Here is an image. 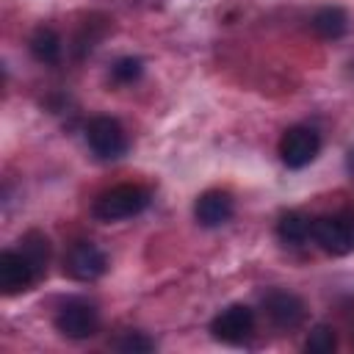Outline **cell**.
I'll return each instance as SVG.
<instances>
[{"instance_id":"9","label":"cell","mask_w":354,"mask_h":354,"mask_svg":"<svg viewBox=\"0 0 354 354\" xmlns=\"http://www.w3.org/2000/svg\"><path fill=\"white\" fill-rule=\"evenodd\" d=\"M263 310L277 329H296L307 318V304L290 290H271L263 299Z\"/></svg>"},{"instance_id":"1","label":"cell","mask_w":354,"mask_h":354,"mask_svg":"<svg viewBox=\"0 0 354 354\" xmlns=\"http://www.w3.org/2000/svg\"><path fill=\"white\" fill-rule=\"evenodd\" d=\"M147 205H149V191L144 185L122 183V185H113V188L102 191L94 199L91 213L100 221H122V218L138 216L141 210H147Z\"/></svg>"},{"instance_id":"15","label":"cell","mask_w":354,"mask_h":354,"mask_svg":"<svg viewBox=\"0 0 354 354\" xmlns=\"http://www.w3.org/2000/svg\"><path fill=\"white\" fill-rule=\"evenodd\" d=\"M304 348H307L310 354H332V351L337 348V335H335V329L326 326V324L313 326L310 335H307V340H304Z\"/></svg>"},{"instance_id":"5","label":"cell","mask_w":354,"mask_h":354,"mask_svg":"<svg viewBox=\"0 0 354 354\" xmlns=\"http://www.w3.org/2000/svg\"><path fill=\"white\" fill-rule=\"evenodd\" d=\"M210 332L227 346H241L254 332V310L246 304H230L210 321Z\"/></svg>"},{"instance_id":"13","label":"cell","mask_w":354,"mask_h":354,"mask_svg":"<svg viewBox=\"0 0 354 354\" xmlns=\"http://www.w3.org/2000/svg\"><path fill=\"white\" fill-rule=\"evenodd\" d=\"M28 47H30V53H33V58L39 64H55L61 58V36L47 25H39L30 33Z\"/></svg>"},{"instance_id":"11","label":"cell","mask_w":354,"mask_h":354,"mask_svg":"<svg viewBox=\"0 0 354 354\" xmlns=\"http://www.w3.org/2000/svg\"><path fill=\"white\" fill-rule=\"evenodd\" d=\"M310 25H313L315 36H321L326 41H335L348 30V14L340 6H324V8H318L313 14Z\"/></svg>"},{"instance_id":"18","label":"cell","mask_w":354,"mask_h":354,"mask_svg":"<svg viewBox=\"0 0 354 354\" xmlns=\"http://www.w3.org/2000/svg\"><path fill=\"white\" fill-rule=\"evenodd\" d=\"M346 166H348V171L354 174V147L348 149V158H346Z\"/></svg>"},{"instance_id":"4","label":"cell","mask_w":354,"mask_h":354,"mask_svg":"<svg viewBox=\"0 0 354 354\" xmlns=\"http://www.w3.org/2000/svg\"><path fill=\"white\" fill-rule=\"evenodd\" d=\"M55 329L72 340H86L100 329V313L86 299H69L55 313Z\"/></svg>"},{"instance_id":"7","label":"cell","mask_w":354,"mask_h":354,"mask_svg":"<svg viewBox=\"0 0 354 354\" xmlns=\"http://www.w3.org/2000/svg\"><path fill=\"white\" fill-rule=\"evenodd\" d=\"M39 277H41V271L30 263V257L22 249L19 252L6 249L0 254V290L6 296H17V293L28 290Z\"/></svg>"},{"instance_id":"12","label":"cell","mask_w":354,"mask_h":354,"mask_svg":"<svg viewBox=\"0 0 354 354\" xmlns=\"http://www.w3.org/2000/svg\"><path fill=\"white\" fill-rule=\"evenodd\" d=\"M277 235L290 246H301L304 241L313 238V218L299 210H288L277 221Z\"/></svg>"},{"instance_id":"17","label":"cell","mask_w":354,"mask_h":354,"mask_svg":"<svg viewBox=\"0 0 354 354\" xmlns=\"http://www.w3.org/2000/svg\"><path fill=\"white\" fill-rule=\"evenodd\" d=\"M113 348L122 351V354H149V351L155 348V343H152L144 332H124V335L113 343Z\"/></svg>"},{"instance_id":"8","label":"cell","mask_w":354,"mask_h":354,"mask_svg":"<svg viewBox=\"0 0 354 354\" xmlns=\"http://www.w3.org/2000/svg\"><path fill=\"white\" fill-rule=\"evenodd\" d=\"M313 241L324 252L343 257L354 252V227L343 216H321V218H313Z\"/></svg>"},{"instance_id":"10","label":"cell","mask_w":354,"mask_h":354,"mask_svg":"<svg viewBox=\"0 0 354 354\" xmlns=\"http://www.w3.org/2000/svg\"><path fill=\"white\" fill-rule=\"evenodd\" d=\"M232 213H235V202L221 188H210V191L199 194V199L194 205V216L202 227H221L232 218Z\"/></svg>"},{"instance_id":"3","label":"cell","mask_w":354,"mask_h":354,"mask_svg":"<svg viewBox=\"0 0 354 354\" xmlns=\"http://www.w3.org/2000/svg\"><path fill=\"white\" fill-rule=\"evenodd\" d=\"M321 152V136L307 124H293L279 138V158L288 169H304Z\"/></svg>"},{"instance_id":"6","label":"cell","mask_w":354,"mask_h":354,"mask_svg":"<svg viewBox=\"0 0 354 354\" xmlns=\"http://www.w3.org/2000/svg\"><path fill=\"white\" fill-rule=\"evenodd\" d=\"M64 271L72 277V279H80V282H91V279H100L105 271H108V257L105 252L91 243V241H77L69 246L66 257H64Z\"/></svg>"},{"instance_id":"16","label":"cell","mask_w":354,"mask_h":354,"mask_svg":"<svg viewBox=\"0 0 354 354\" xmlns=\"http://www.w3.org/2000/svg\"><path fill=\"white\" fill-rule=\"evenodd\" d=\"M111 75H113L116 83H133V80H138L144 75V61L136 58V55H124V58H119L113 64Z\"/></svg>"},{"instance_id":"2","label":"cell","mask_w":354,"mask_h":354,"mask_svg":"<svg viewBox=\"0 0 354 354\" xmlns=\"http://www.w3.org/2000/svg\"><path fill=\"white\" fill-rule=\"evenodd\" d=\"M86 141L88 149L100 158V160H116L127 152V136L122 130V124L113 116H94L86 124Z\"/></svg>"},{"instance_id":"14","label":"cell","mask_w":354,"mask_h":354,"mask_svg":"<svg viewBox=\"0 0 354 354\" xmlns=\"http://www.w3.org/2000/svg\"><path fill=\"white\" fill-rule=\"evenodd\" d=\"M19 243H22V252L30 257V263L44 274L47 260H50V241H47V235L39 232V230H30Z\"/></svg>"}]
</instances>
